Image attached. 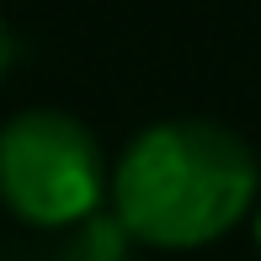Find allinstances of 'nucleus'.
Returning <instances> with one entry per match:
<instances>
[{
	"label": "nucleus",
	"mask_w": 261,
	"mask_h": 261,
	"mask_svg": "<svg viewBox=\"0 0 261 261\" xmlns=\"http://www.w3.org/2000/svg\"><path fill=\"white\" fill-rule=\"evenodd\" d=\"M251 234H256V251H261V203H256V213H251Z\"/></svg>",
	"instance_id": "20e7f679"
},
{
	"label": "nucleus",
	"mask_w": 261,
	"mask_h": 261,
	"mask_svg": "<svg viewBox=\"0 0 261 261\" xmlns=\"http://www.w3.org/2000/svg\"><path fill=\"white\" fill-rule=\"evenodd\" d=\"M112 192L101 139L64 107H21L0 123V203L32 229H69Z\"/></svg>",
	"instance_id": "f03ea898"
},
{
	"label": "nucleus",
	"mask_w": 261,
	"mask_h": 261,
	"mask_svg": "<svg viewBox=\"0 0 261 261\" xmlns=\"http://www.w3.org/2000/svg\"><path fill=\"white\" fill-rule=\"evenodd\" d=\"M11 59H16V38H11V21L0 16V80H6V69H11Z\"/></svg>",
	"instance_id": "7ed1b4c3"
},
{
	"label": "nucleus",
	"mask_w": 261,
	"mask_h": 261,
	"mask_svg": "<svg viewBox=\"0 0 261 261\" xmlns=\"http://www.w3.org/2000/svg\"><path fill=\"white\" fill-rule=\"evenodd\" d=\"M117 224L155 251H197L251 219L261 203V160L213 117H160L112 160Z\"/></svg>",
	"instance_id": "f257e3e1"
}]
</instances>
